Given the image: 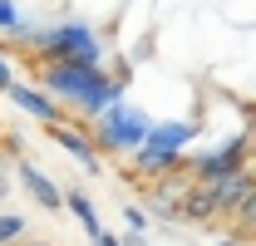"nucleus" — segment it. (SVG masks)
Here are the masks:
<instances>
[{
  "mask_svg": "<svg viewBox=\"0 0 256 246\" xmlns=\"http://www.w3.org/2000/svg\"><path fill=\"white\" fill-rule=\"evenodd\" d=\"M10 84H15V64H10L5 50H0V94H10Z\"/></svg>",
  "mask_w": 256,
  "mask_h": 246,
  "instance_id": "nucleus-13",
  "label": "nucleus"
},
{
  "mask_svg": "<svg viewBox=\"0 0 256 246\" xmlns=\"http://www.w3.org/2000/svg\"><path fill=\"white\" fill-rule=\"evenodd\" d=\"M5 197H10V168L0 162V202H5Z\"/></svg>",
  "mask_w": 256,
  "mask_h": 246,
  "instance_id": "nucleus-14",
  "label": "nucleus"
},
{
  "mask_svg": "<svg viewBox=\"0 0 256 246\" xmlns=\"http://www.w3.org/2000/svg\"><path fill=\"white\" fill-rule=\"evenodd\" d=\"M20 25H25V20H20V5H15V0H0V30L15 34Z\"/></svg>",
  "mask_w": 256,
  "mask_h": 246,
  "instance_id": "nucleus-12",
  "label": "nucleus"
},
{
  "mask_svg": "<svg viewBox=\"0 0 256 246\" xmlns=\"http://www.w3.org/2000/svg\"><path fill=\"white\" fill-rule=\"evenodd\" d=\"M20 246H50V242H40V236H30V242H20Z\"/></svg>",
  "mask_w": 256,
  "mask_h": 246,
  "instance_id": "nucleus-18",
  "label": "nucleus"
},
{
  "mask_svg": "<svg viewBox=\"0 0 256 246\" xmlns=\"http://www.w3.org/2000/svg\"><path fill=\"white\" fill-rule=\"evenodd\" d=\"M15 182L25 187V192H30V202H34V207H44V212H60V207H69V202H64V187L54 182L50 172H40L30 158H20V162H15Z\"/></svg>",
  "mask_w": 256,
  "mask_h": 246,
  "instance_id": "nucleus-7",
  "label": "nucleus"
},
{
  "mask_svg": "<svg viewBox=\"0 0 256 246\" xmlns=\"http://www.w3.org/2000/svg\"><path fill=\"white\" fill-rule=\"evenodd\" d=\"M5 98H10L20 114H30V118H40V123H50V128H54V123H64V104L44 89V84H20V79H15Z\"/></svg>",
  "mask_w": 256,
  "mask_h": 246,
  "instance_id": "nucleus-5",
  "label": "nucleus"
},
{
  "mask_svg": "<svg viewBox=\"0 0 256 246\" xmlns=\"http://www.w3.org/2000/svg\"><path fill=\"white\" fill-rule=\"evenodd\" d=\"M30 242V216H20L15 207H0V246Z\"/></svg>",
  "mask_w": 256,
  "mask_h": 246,
  "instance_id": "nucleus-9",
  "label": "nucleus"
},
{
  "mask_svg": "<svg viewBox=\"0 0 256 246\" xmlns=\"http://www.w3.org/2000/svg\"><path fill=\"white\" fill-rule=\"evenodd\" d=\"M222 246H256V242H242V236H226Z\"/></svg>",
  "mask_w": 256,
  "mask_h": 246,
  "instance_id": "nucleus-17",
  "label": "nucleus"
},
{
  "mask_svg": "<svg viewBox=\"0 0 256 246\" xmlns=\"http://www.w3.org/2000/svg\"><path fill=\"white\" fill-rule=\"evenodd\" d=\"M192 138H197V123H192V118L153 123L148 143L133 153V172H138V182H153V178H162V172H178V168H182V153L192 148Z\"/></svg>",
  "mask_w": 256,
  "mask_h": 246,
  "instance_id": "nucleus-3",
  "label": "nucleus"
},
{
  "mask_svg": "<svg viewBox=\"0 0 256 246\" xmlns=\"http://www.w3.org/2000/svg\"><path fill=\"white\" fill-rule=\"evenodd\" d=\"M232 222L242 226V242H256V197H252V202H246L236 216H232Z\"/></svg>",
  "mask_w": 256,
  "mask_h": 246,
  "instance_id": "nucleus-11",
  "label": "nucleus"
},
{
  "mask_svg": "<svg viewBox=\"0 0 256 246\" xmlns=\"http://www.w3.org/2000/svg\"><path fill=\"white\" fill-rule=\"evenodd\" d=\"M15 50H30L34 64H74V69H104V40L89 20H60V25H20L10 34Z\"/></svg>",
  "mask_w": 256,
  "mask_h": 246,
  "instance_id": "nucleus-2",
  "label": "nucleus"
},
{
  "mask_svg": "<svg viewBox=\"0 0 256 246\" xmlns=\"http://www.w3.org/2000/svg\"><path fill=\"white\" fill-rule=\"evenodd\" d=\"M64 202H69V212L79 216L84 236L98 242V236H104V226H98V212H94V202H89V192H84V187H69V192H64Z\"/></svg>",
  "mask_w": 256,
  "mask_h": 246,
  "instance_id": "nucleus-8",
  "label": "nucleus"
},
{
  "mask_svg": "<svg viewBox=\"0 0 256 246\" xmlns=\"http://www.w3.org/2000/svg\"><path fill=\"white\" fill-rule=\"evenodd\" d=\"M50 138H54V143H60V148L74 158L84 172H104V153H98L94 133H84L79 123H54V128H50Z\"/></svg>",
  "mask_w": 256,
  "mask_h": 246,
  "instance_id": "nucleus-6",
  "label": "nucleus"
},
{
  "mask_svg": "<svg viewBox=\"0 0 256 246\" xmlns=\"http://www.w3.org/2000/svg\"><path fill=\"white\" fill-rule=\"evenodd\" d=\"M94 246H124V242H118V236H114V232H104V236H98Z\"/></svg>",
  "mask_w": 256,
  "mask_h": 246,
  "instance_id": "nucleus-16",
  "label": "nucleus"
},
{
  "mask_svg": "<svg viewBox=\"0 0 256 246\" xmlns=\"http://www.w3.org/2000/svg\"><path fill=\"white\" fill-rule=\"evenodd\" d=\"M148 226H153V212H143V207L124 202V232H148Z\"/></svg>",
  "mask_w": 256,
  "mask_h": 246,
  "instance_id": "nucleus-10",
  "label": "nucleus"
},
{
  "mask_svg": "<svg viewBox=\"0 0 256 246\" xmlns=\"http://www.w3.org/2000/svg\"><path fill=\"white\" fill-rule=\"evenodd\" d=\"M128 64H118L114 74L104 69H74V64H34V79L60 98L64 108H74L84 123H94L104 108H114L124 98V84H128Z\"/></svg>",
  "mask_w": 256,
  "mask_h": 246,
  "instance_id": "nucleus-1",
  "label": "nucleus"
},
{
  "mask_svg": "<svg viewBox=\"0 0 256 246\" xmlns=\"http://www.w3.org/2000/svg\"><path fill=\"white\" fill-rule=\"evenodd\" d=\"M94 143H98V153H118V158H128V153H138L143 143H148V133H153V118L143 114V108H133L128 98H118L114 108H104L94 118Z\"/></svg>",
  "mask_w": 256,
  "mask_h": 246,
  "instance_id": "nucleus-4",
  "label": "nucleus"
},
{
  "mask_svg": "<svg viewBox=\"0 0 256 246\" xmlns=\"http://www.w3.org/2000/svg\"><path fill=\"white\" fill-rule=\"evenodd\" d=\"M124 246H148V242H143V232H124Z\"/></svg>",
  "mask_w": 256,
  "mask_h": 246,
  "instance_id": "nucleus-15",
  "label": "nucleus"
}]
</instances>
